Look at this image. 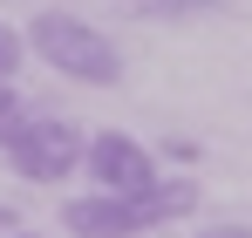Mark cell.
Here are the masks:
<instances>
[{
    "label": "cell",
    "mask_w": 252,
    "mask_h": 238,
    "mask_svg": "<svg viewBox=\"0 0 252 238\" xmlns=\"http://www.w3.org/2000/svg\"><path fill=\"white\" fill-rule=\"evenodd\" d=\"M62 232L68 238H143V211L136 198H116V191H95V198H62Z\"/></svg>",
    "instance_id": "277c9868"
},
{
    "label": "cell",
    "mask_w": 252,
    "mask_h": 238,
    "mask_svg": "<svg viewBox=\"0 0 252 238\" xmlns=\"http://www.w3.org/2000/svg\"><path fill=\"white\" fill-rule=\"evenodd\" d=\"M14 225H21V218H14V211H7V204H0V232H14Z\"/></svg>",
    "instance_id": "30bf717a"
},
{
    "label": "cell",
    "mask_w": 252,
    "mask_h": 238,
    "mask_svg": "<svg viewBox=\"0 0 252 238\" xmlns=\"http://www.w3.org/2000/svg\"><path fill=\"white\" fill-rule=\"evenodd\" d=\"M143 14H157V21H191V14H211V7H225V0H136Z\"/></svg>",
    "instance_id": "52a82bcc"
},
{
    "label": "cell",
    "mask_w": 252,
    "mask_h": 238,
    "mask_svg": "<svg viewBox=\"0 0 252 238\" xmlns=\"http://www.w3.org/2000/svg\"><path fill=\"white\" fill-rule=\"evenodd\" d=\"M82 170H89V191H116V198H136L157 184V150L136 143L129 129H95L82 143Z\"/></svg>",
    "instance_id": "3957f363"
},
{
    "label": "cell",
    "mask_w": 252,
    "mask_h": 238,
    "mask_svg": "<svg viewBox=\"0 0 252 238\" xmlns=\"http://www.w3.org/2000/svg\"><path fill=\"white\" fill-rule=\"evenodd\" d=\"M82 129L68 116H55V109H28V122L0 143V157L7 170L21 177V184H68L75 170H82Z\"/></svg>",
    "instance_id": "7a4b0ae2"
},
{
    "label": "cell",
    "mask_w": 252,
    "mask_h": 238,
    "mask_svg": "<svg viewBox=\"0 0 252 238\" xmlns=\"http://www.w3.org/2000/svg\"><path fill=\"white\" fill-rule=\"evenodd\" d=\"M28 109H34V102H28V95H21L14 82H0V143H7V136H14V129L28 122Z\"/></svg>",
    "instance_id": "8992f818"
},
{
    "label": "cell",
    "mask_w": 252,
    "mask_h": 238,
    "mask_svg": "<svg viewBox=\"0 0 252 238\" xmlns=\"http://www.w3.org/2000/svg\"><path fill=\"white\" fill-rule=\"evenodd\" d=\"M0 238H41V232H28V225H14V232H0Z\"/></svg>",
    "instance_id": "8fae6325"
},
{
    "label": "cell",
    "mask_w": 252,
    "mask_h": 238,
    "mask_svg": "<svg viewBox=\"0 0 252 238\" xmlns=\"http://www.w3.org/2000/svg\"><path fill=\"white\" fill-rule=\"evenodd\" d=\"M136 211H143L150 232H157V225H177V218H191V211H198V177H164V170H157V184L136 191Z\"/></svg>",
    "instance_id": "5b68a950"
},
{
    "label": "cell",
    "mask_w": 252,
    "mask_h": 238,
    "mask_svg": "<svg viewBox=\"0 0 252 238\" xmlns=\"http://www.w3.org/2000/svg\"><path fill=\"white\" fill-rule=\"evenodd\" d=\"M21 55H28V41H21V28H14V21H0V82H14V68H21Z\"/></svg>",
    "instance_id": "ba28073f"
},
{
    "label": "cell",
    "mask_w": 252,
    "mask_h": 238,
    "mask_svg": "<svg viewBox=\"0 0 252 238\" xmlns=\"http://www.w3.org/2000/svg\"><path fill=\"white\" fill-rule=\"evenodd\" d=\"M198 238H252V225H239V218H218V225H198Z\"/></svg>",
    "instance_id": "9c48e42d"
},
{
    "label": "cell",
    "mask_w": 252,
    "mask_h": 238,
    "mask_svg": "<svg viewBox=\"0 0 252 238\" xmlns=\"http://www.w3.org/2000/svg\"><path fill=\"white\" fill-rule=\"evenodd\" d=\"M21 41H28L62 82H82V89H116V82H123V48L102 34L95 21L68 14V7H41V14L21 28Z\"/></svg>",
    "instance_id": "6da1fadb"
}]
</instances>
